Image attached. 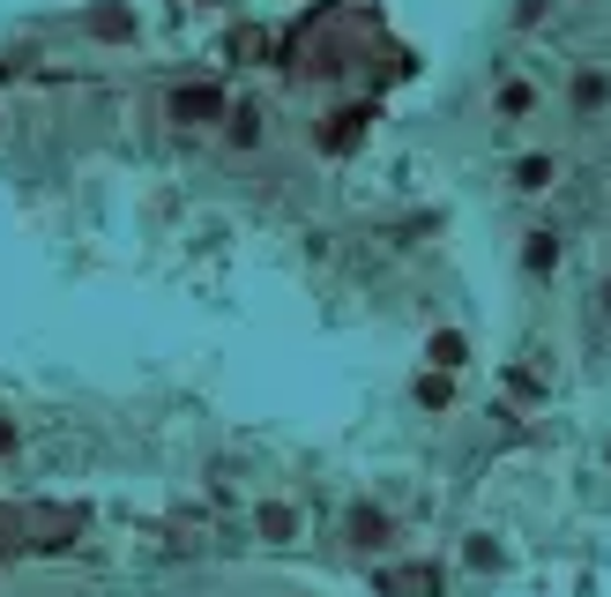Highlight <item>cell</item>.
Instances as JSON below:
<instances>
[{"instance_id": "obj_1", "label": "cell", "mask_w": 611, "mask_h": 597, "mask_svg": "<svg viewBox=\"0 0 611 597\" xmlns=\"http://www.w3.org/2000/svg\"><path fill=\"white\" fill-rule=\"evenodd\" d=\"M164 120H172V128H216V120H232V105H224L216 83H179L164 97Z\"/></svg>"}, {"instance_id": "obj_2", "label": "cell", "mask_w": 611, "mask_h": 597, "mask_svg": "<svg viewBox=\"0 0 611 597\" xmlns=\"http://www.w3.org/2000/svg\"><path fill=\"white\" fill-rule=\"evenodd\" d=\"M373 583H380V597H440L448 590V567L440 560H388Z\"/></svg>"}, {"instance_id": "obj_3", "label": "cell", "mask_w": 611, "mask_h": 597, "mask_svg": "<svg viewBox=\"0 0 611 597\" xmlns=\"http://www.w3.org/2000/svg\"><path fill=\"white\" fill-rule=\"evenodd\" d=\"M567 113L574 120H604L611 113V68H574V83H567Z\"/></svg>"}, {"instance_id": "obj_4", "label": "cell", "mask_w": 611, "mask_h": 597, "mask_svg": "<svg viewBox=\"0 0 611 597\" xmlns=\"http://www.w3.org/2000/svg\"><path fill=\"white\" fill-rule=\"evenodd\" d=\"M396 538V515L380 508V501H359V508L343 515V546H359V553H380Z\"/></svg>"}, {"instance_id": "obj_5", "label": "cell", "mask_w": 611, "mask_h": 597, "mask_svg": "<svg viewBox=\"0 0 611 597\" xmlns=\"http://www.w3.org/2000/svg\"><path fill=\"white\" fill-rule=\"evenodd\" d=\"M373 128V105H351V113H336L328 128H314V150H328V157H343V150H359Z\"/></svg>"}, {"instance_id": "obj_6", "label": "cell", "mask_w": 611, "mask_h": 597, "mask_svg": "<svg viewBox=\"0 0 611 597\" xmlns=\"http://www.w3.org/2000/svg\"><path fill=\"white\" fill-rule=\"evenodd\" d=\"M82 31L105 38V45H127V38H134V8H127V0H97V8L82 15Z\"/></svg>"}, {"instance_id": "obj_7", "label": "cell", "mask_w": 611, "mask_h": 597, "mask_svg": "<svg viewBox=\"0 0 611 597\" xmlns=\"http://www.w3.org/2000/svg\"><path fill=\"white\" fill-rule=\"evenodd\" d=\"M425 366H433V374H462V366H470V337H462V329H433V337H425Z\"/></svg>"}, {"instance_id": "obj_8", "label": "cell", "mask_w": 611, "mask_h": 597, "mask_svg": "<svg viewBox=\"0 0 611 597\" xmlns=\"http://www.w3.org/2000/svg\"><path fill=\"white\" fill-rule=\"evenodd\" d=\"M254 530H261V546H298V508H291V501H261V508H254Z\"/></svg>"}, {"instance_id": "obj_9", "label": "cell", "mask_w": 611, "mask_h": 597, "mask_svg": "<svg viewBox=\"0 0 611 597\" xmlns=\"http://www.w3.org/2000/svg\"><path fill=\"white\" fill-rule=\"evenodd\" d=\"M492 113H500V120H530V113H537V83L500 75V83H492Z\"/></svg>"}, {"instance_id": "obj_10", "label": "cell", "mask_w": 611, "mask_h": 597, "mask_svg": "<svg viewBox=\"0 0 611 597\" xmlns=\"http://www.w3.org/2000/svg\"><path fill=\"white\" fill-rule=\"evenodd\" d=\"M560 255H567V239H560L552 224H537L530 239H522V269H530V277H552V269H560Z\"/></svg>"}, {"instance_id": "obj_11", "label": "cell", "mask_w": 611, "mask_h": 597, "mask_svg": "<svg viewBox=\"0 0 611 597\" xmlns=\"http://www.w3.org/2000/svg\"><path fill=\"white\" fill-rule=\"evenodd\" d=\"M224 142H232V150H261V142H269V113H261V105H232Z\"/></svg>"}, {"instance_id": "obj_12", "label": "cell", "mask_w": 611, "mask_h": 597, "mask_svg": "<svg viewBox=\"0 0 611 597\" xmlns=\"http://www.w3.org/2000/svg\"><path fill=\"white\" fill-rule=\"evenodd\" d=\"M462 567H470V575H500V567H507V546H500L492 530H470V546H462Z\"/></svg>"}, {"instance_id": "obj_13", "label": "cell", "mask_w": 611, "mask_h": 597, "mask_svg": "<svg viewBox=\"0 0 611 597\" xmlns=\"http://www.w3.org/2000/svg\"><path fill=\"white\" fill-rule=\"evenodd\" d=\"M410 396H418V411H455V374H433V366H425Z\"/></svg>"}, {"instance_id": "obj_14", "label": "cell", "mask_w": 611, "mask_h": 597, "mask_svg": "<svg viewBox=\"0 0 611 597\" xmlns=\"http://www.w3.org/2000/svg\"><path fill=\"white\" fill-rule=\"evenodd\" d=\"M552 179H560V157H544V150H537V157L515 165V195H544Z\"/></svg>"}, {"instance_id": "obj_15", "label": "cell", "mask_w": 611, "mask_h": 597, "mask_svg": "<svg viewBox=\"0 0 611 597\" xmlns=\"http://www.w3.org/2000/svg\"><path fill=\"white\" fill-rule=\"evenodd\" d=\"M232 52H239V60H254V52L269 60V31H232Z\"/></svg>"}, {"instance_id": "obj_16", "label": "cell", "mask_w": 611, "mask_h": 597, "mask_svg": "<svg viewBox=\"0 0 611 597\" xmlns=\"http://www.w3.org/2000/svg\"><path fill=\"white\" fill-rule=\"evenodd\" d=\"M552 15V0H515V31H537Z\"/></svg>"}, {"instance_id": "obj_17", "label": "cell", "mask_w": 611, "mask_h": 597, "mask_svg": "<svg viewBox=\"0 0 611 597\" xmlns=\"http://www.w3.org/2000/svg\"><path fill=\"white\" fill-rule=\"evenodd\" d=\"M597 306H604V321H611V277H604V284H597Z\"/></svg>"}, {"instance_id": "obj_18", "label": "cell", "mask_w": 611, "mask_h": 597, "mask_svg": "<svg viewBox=\"0 0 611 597\" xmlns=\"http://www.w3.org/2000/svg\"><path fill=\"white\" fill-rule=\"evenodd\" d=\"M8 448H15V426H8V419H0V456H8Z\"/></svg>"}, {"instance_id": "obj_19", "label": "cell", "mask_w": 611, "mask_h": 597, "mask_svg": "<svg viewBox=\"0 0 611 597\" xmlns=\"http://www.w3.org/2000/svg\"><path fill=\"white\" fill-rule=\"evenodd\" d=\"M604 470H611V441H604Z\"/></svg>"}, {"instance_id": "obj_20", "label": "cell", "mask_w": 611, "mask_h": 597, "mask_svg": "<svg viewBox=\"0 0 611 597\" xmlns=\"http://www.w3.org/2000/svg\"><path fill=\"white\" fill-rule=\"evenodd\" d=\"M574 8H589V0H574Z\"/></svg>"}, {"instance_id": "obj_21", "label": "cell", "mask_w": 611, "mask_h": 597, "mask_svg": "<svg viewBox=\"0 0 611 597\" xmlns=\"http://www.w3.org/2000/svg\"><path fill=\"white\" fill-rule=\"evenodd\" d=\"M291 597H306V590H291Z\"/></svg>"}]
</instances>
